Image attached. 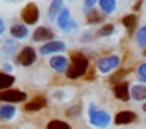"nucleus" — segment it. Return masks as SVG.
Listing matches in <instances>:
<instances>
[{
	"mask_svg": "<svg viewBox=\"0 0 146 129\" xmlns=\"http://www.w3.org/2000/svg\"><path fill=\"white\" fill-rule=\"evenodd\" d=\"M141 5H143V0H138V2L135 3V5H133V11H140V8H141Z\"/></svg>",
	"mask_w": 146,
	"mask_h": 129,
	"instance_id": "c756f323",
	"label": "nucleus"
},
{
	"mask_svg": "<svg viewBox=\"0 0 146 129\" xmlns=\"http://www.w3.org/2000/svg\"><path fill=\"white\" fill-rule=\"evenodd\" d=\"M115 30H116V27H115V24H104L102 27L98 28V31H96V35H98L99 38H107V36H111V35L115 33Z\"/></svg>",
	"mask_w": 146,
	"mask_h": 129,
	"instance_id": "4be33fe9",
	"label": "nucleus"
},
{
	"mask_svg": "<svg viewBox=\"0 0 146 129\" xmlns=\"http://www.w3.org/2000/svg\"><path fill=\"white\" fill-rule=\"evenodd\" d=\"M105 17L104 13H99L98 9H85V19H86V24H99V22H102Z\"/></svg>",
	"mask_w": 146,
	"mask_h": 129,
	"instance_id": "f3484780",
	"label": "nucleus"
},
{
	"mask_svg": "<svg viewBox=\"0 0 146 129\" xmlns=\"http://www.w3.org/2000/svg\"><path fill=\"white\" fill-rule=\"evenodd\" d=\"M5 28H7V27H5V22H3V19L0 17V35L5 31Z\"/></svg>",
	"mask_w": 146,
	"mask_h": 129,
	"instance_id": "7c9ffc66",
	"label": "nucleus"
},
{
	"mask_svg": "<svg viewBox=\"0 0 146 129\" xmlns=\"http://www.w3.org/2000/svg\"><path fill=\"white\" fill-rule=\"evenodd\" d=\"M64 113H66V116H69V118H76V116H79L80 113H82V104L77 102V104H74V106L68 107V110Z\"/></svg>",
	"mask_w": 146,
	"mask_h": 129,
	"instance_id": "bb28decb",
	"label": "nucleus"
},
{
	"mask_svg": "<svg viewBox=\"0 0 146 129\" xmlns=\"http://www.w3.org/2000/svg\"><path fill=\"white\" fill-rule=\"evenodd\" d=\"M130 98L137 102H146V84L132 85L130 87Z\"/></svg>",
	"mask_w": 146,
	"mask_h": 129,
	"instance_id": "4468645a",
	"label": "nucleus"
},
{
	"mask_svg": "<svg viewBox=\"0 0 146 129\" xmlns=\"http://www.w3.org/2000/svg\"><path fill=\"white\" fill-rule=\"evenodd\" d=\"M49 66L57 72H66L68 66H69V60L64 55H52L49 60Z\"/></svg>",
	"mask_w": 146,
	"mask_h": 129,
	"instance_id": "f8f14e48",
	"label": "nucleus"
},
{
	"mask_svg": "<svg viewBox=\"0 0 146 129\" xmlns=\"http://www.w3.org/2000/svg\"><path fill=\"white\" fill-rule=\"evenodd\" d=\"M54 30H50L49 27H38L35 31H33V41H36V43H49V41H54Z\"/></svg>",
	"mask_w": 146,
	"mask_h": 129,
	"instance_id": "9b49d317",
	"label": "nucleus"
},
{
	"mask_svg": "<svg viewBox=\"0 0 146 129\" xmlns=\"http://www.w3.org/2000/svg\"><path fill=\"white\" fill-rule=\"evenodd\" d=\"M27 99V93L21 90H3L0 91V101L5 104H17V102H24Z\"/></svg>",
	"mask_w": 146,
	"mask_h": 129,
	"instance_id": "423d86ee",
	"label": "nucleus"
},
{
	"mask_svg": "<svg viewBox=\"0 0 146 129\" xmlns=\"http://www.w3.org/2000/svg\"><path fill=\"white\" fill-rule=\"evenodd\" d=\"M135 39H137V44L140 47H146V25L138 28V31L135 35Z\"/></svg>",
	"mask_w": 146,
	"mask_h": 129,
	"instance_id": "a878e982",
	"label": "nucleus"
},
{
	"mask_svg": "<svg viewBox=\"0 0 146 129\" xmlns=\"http://www.w3.org/2000/svg\"><path fill=\"white\" fill-rule=\"evenodd\" d=\"M121 63V58L118 55H107V57H101L96 63V68L101 74H110L111 71L118 69Z\"/></svg>",
	"mask_w": 146,
	"mask_h": 129,
	"instance_id": "7ed1b4c3",
	"label": "nucleus"
},
{
	"mask_svg": "<svg viewBox=\"0 0 146 129\" xmlns=\"http://www.w3.org/2000/svg\"><path fill=\"white\" fill-rule=\"evenodd\" d=\"M113 94L121 102H129L130 101V84L129 82H119L113 85Z\"/></svg>",
	"mask_w": 146,
	"mask_h": 129,
	"instance_id": "1a4fd4ad",
	"label": "nucleus"
},
{
	"mask_svg": "<svg viewBox=\"0 0 146 129\" xmlns=\"http://www.w3.org/2000/svg\"><path fill=\"white\" fill-rule=\"evenodd\" d=\"M127 74H129V69H124V68H121V69H118L116 72H113V74L110 76V79H108V82H110L111 85H116V84H119V82H124L123 79L126 77Z\"/></svg>",
	"mask_w": 146,
	"mask_h": 129,
	"instance_id": "b1692460",
	"label": "nucleus"
},
{
	"mask_svg": "<svg viewBox=\"0 0 146 129\" xmlns=\"http://www.w3.org/2000/svg\"><path fill=\"white\" fill-rule=\"evenodd\" d=\"M99 8L104 14H111L116 9V0H99Z\"/></svg>",
	"mask_w": 146,
	"mask_h": 129,
	"instance_id": "412c9836",
	"label": "nucleus"
},
{
	"mask_svg": "<svg viewBox=\"0 0 146 129\" xmlns=\"http://www.w3.org/2000/svg\"><path fill=\"white\" fill-rule=\"evenodd\" d=\"M61 9H63V0H52L50 5H49V9H47V17L50 21H55Z\"/></svg>",
	"mask_w": 146,
	"mask_h": 129,
	"instance_id": "a211bd4d",
	"label": "nucleus"
},
{
	"mask_svg": "<svg viewBox=\"0 0 146 129\" xmlns=\"http://www.w3.org/2000/svg\"><path fill=\"white\" fill-rule=\"evenodd\" d=\"M5 2H11V3H17V2H21V0H5Z\"/></svg>",
	"mask_w": 146,
	"mask_h": 129,
	"instance_id": "2f4dec72",
	"label": "nucleus"
},
{
	"mask_svg": "<svg viewBox=\"0 0 146 129\" xmlns=\"http://www.w3.org/2000/svg\"><path fill=\"white\" fill-rule=\"evenodd\" d=\"M14 82H16V77H14V76L7 74V72H0V91L10 90Z\"/></svg>",
	"mask_w": 146,
	"mask_h": 129,
	"instance_id": "aec40b11",
	"label": "nucleus"
},
{
	"mask_svg": "<svg viewBox=\"0 0 146 129\" xmlns=\"http://www.w3.org/2000/svg\"><path fill=\"white\" fill-rule=\"evenodd\" d=\"M143 55L146 57V47H145V49H143Z\"/></svg>",
	"mask_w": 146,
	"mask_h": 129,
	"instance_id": "72a5a7b5",
	"label": "nucleus"
},
{
	"mask_svg": "<svg viewBox=\"0 0 146 129\" xmlns=\"http://www.w3.org/2000/svg\"><path fill=\"white\" fill-rule=\"evenodd\" d=\"M88 120H90V124L94 126V128H107L108 124L111 123V116L107 110H102V109H98L94 104L90 106V110H88Z\"/></svg>",
	"mask_w": 146,
	"mask_h": 129,
	"instance_id": "f03ea898",
	"label": "nucleus"
},
{
	"mask_svg": "<svg viewBox=\"0 0 146 129\" xmlns=\"http://www.w3.org/2000/svg\"><path fill=\"white\" fill-rule=\"evenodd\" d=\"M69 2H72V0H69Z\"/></svg>",
	"mask_w": 146,
	"mask_h": 129,
	"instance_id": "f704fd0d",
	"label": "nucleus"
},
{
	"mask_svg": "<svg viewBox=\"0 0 146 129\" xmlns=\"http://www.w3.org/2000/svg\"><path fill=\"white\" fill-rule=\"evenodd\" d=\"M36 61V50L33 49L32 46H25L21 49V52L17 53V63H19L21 66H25V68H29V66L35 65Z\"/></svg>",
	"mask_w": 146,
	"mask_h": 129,
	"instance_id": "0eeeda50",
	"label": "nucleus"
},
{
	"mask_svg": "<svg viewBox=\"0 0 146 129\" xmlns=\"http://www.w3.org/2000/svg\"><path fill=\"white\" fill-rule=\"evenodd\" d=\"M64 49H66V44L63 41L54 39V41H49V43L42 44L39 47V53L41 55H57V53L63 52Z\"/></svg>",
	"mask_w": 146,
	"mask_h": 129,
	"instance_id": "6e6552de",
	"label": "nucleus"
},
{
	"mask_svg": "<svg viewBox=\"0 0 146 129\" xmlns=\"http://www.w3.org/2000/svg\"><path fill=\"white\" fill-rule=\"evenodd\" d=\"M141 110H143V112L146 113V102H143V109H141Z\"/></svg>",
	"mask_w": 146,
	"mask_h": 129,
	"instance_id": "473e14b6",
	"label": "nucleus"
},
{
	"mask_svg": "<svg viewBox=\"0 0 146 129\" xmlns=\"http://www.w3.org/2000/svg\"><path fill=\"white\" fill-rule=\"evenodd\" d=\"M10 33H11V36H13V39H24V38L29 36V28H27L25 24L17 22V24L11 25Z\"/></svg>",
	"mask_w": 146,
	"mask_h": 129,
	"instance_id": "dca6fc26",
	"label": "nucleus"
},
{
	"mask_svg": "<svg viewBox=\"0 0 146 129\" xmlns=\"http://www.w3.org/2000/svg\"><path fill=\"white\" fill-rule=\"evenodd\" d=\"M135 121H137V113L132 112V110H119L113 118V123L116 126H127Z\"/></svg>",
	"mask_w": 146,
	"mask_h": 129,
	"instance_id": "9d476101",
	"label": "nucleus"
},
{
	"mask_svg": "<svg viewBox=\"0 0 146 129\" xmlns=\"http://www.w3.org/2000/svg\"><path fill=\"white\" fill-rule=\"evenodd\" d=\"M17 47H19V44H17V41L14 39H8L3 43V47H2V52L5 53V55H13V53L17 52Z\"/></svg>",
	"mask_w": 146,
	"mask_h": 129,
	"instance_id": "5701e85b",
	"label": "nucleus"
},
{
	"mask_svg": "<svg viewBox=\"0 0 146 129\" xmlns=\"http://www.w3.org/2000/svg\"><path fill=\"white\" fill-rule=\"evenodd\" d=\"M57 25L60 30H63L64 33H69V31L76 30L77 28V22L74 21V19H71V11L68 8H63L60 13H58L57 16Z\"/></svg>",
	"mask_w": 146,
	"mask_h": 129,
	"instance_id": "20e7f679",
	"label": "nucleus"
},
{
	"mask_svg": "<svg viewBox=\"0 0 146 129\" xmlns=\"http://www.w3.org/2000/svg\"><path fill=\"white\" fill-rule=\"evenodd\" d=\"M90 68V60L85 53L82 52H72L69 58V66L66 69V77L71 79V80H76V79L82 77V76L86 74Z\"/></svg>",
	"mask_w": 146,
	"mask_h": 129,
	"instance_id": "f257e3e1",
	"label": "nucleus"
},
{
	"mask_svg": "<svg viewBox=\"0 0 146 129\" xmlns=\"http://www.w3.org/2000/svg\"><path fill=\"white\" fill-rule=\"evenodd\" d=\"M137 77H138L140 82L146 84V61L138 65V68H137Z\"/></svg>",
	"mask_w": 146,
	"mask_h": 129,
	"instance_id": "cd10ccee",
	"label": "nucleus"
},
{
	"mask_svg": "<svg viewBox=\"0 0 146 129\" xmlns=\"http://www.w3.org/2000/svg\"><path fill=\"white\" fill-rule=\"evenodd\" d=\"M16 116V109H14L13 104H3L0 106V118L5 120V121H10Z\"/></svg>",
	"mask_w": 146,
	"mask_h": 129,
	"instance_id": "6ab92c4d",
	"label": "nucleus"
},
{
	"mask_svg": "<svg viewBox=\"0 0 146 129\" xmlns=\"http://www.w3.org/2000/svg\"><path fill=\"white\" fill-rule=\"evenodd\" d=\"M46 129H72L69 123L63 121V120H50L46 126Z\"/></svg>",
	"mask_w": 146,
	"mask_h": 129,
	"instance_id": "393cba45",
	"label": "nucleus"
},
{
	"mask_svg": "<svg viewBox=\"0 0 146 129\" xmlns=\"http://www.w3.org/2000/svg\"><path fill=\"white\" fill-rule=\"evenodd\" d=\"M96 3H99V0H83V6H85V9H93Z\"/></svg>",
	"mask_w": 146,
	"mask_h": 129,
	"instance_id": "c85d7f7f",
	"label": "nucleus"
},
{
	"mask_svg": "<svg viewBox=\"0 0 146 129\" xmlns=\"http://www.w3.org/2000/svg\"><path fill=\"white\" fill-rule=\"evenodd\" d=\"M47 106V99H46V96H42V94H39V96H35L32 101H29V102L25 104V107H24V110L25 112H39V110H42L44 107Z\"/></svg>",
	"mask_w": 146,
	"mask_h": 129,
	"instance_id": "ddd939ff",
	"label": "nucleus"
},
{
	"mask_svg": "<svg viewBox=\"0 0 146 129\" xmlns=\"http://www.w3.org/2000/svg\"><path fill=\"white\" fill-rule=\"evenodd\" d=\"M121 24H123L124 28H126L127 33L132 35L133 31H135L137 25H138V17H137V14H132V13H129V14L123 16V19H121Z\"/></svg>",
	"mask_w": 146,
	"mask_h": 129,
	"instance_id": "2eb2a0df",
	"label": "nucleus"
},
{
	"mask_svg": "<svg viewBox=\"0 0 146 129\" xmlns=\"http://www.w3.org/2000/svg\"><path fill=\"white\" fill-rule=\"evenodd\" d=\"M21 19L27 25H35L39 21V8L35 2H30L21 9Z\"/></svg>",
	"mask_w": 146,
	"mask_h": 129,
	"instance_id": "39448f33",
	"label": "nucleus"
}]
</instances>
